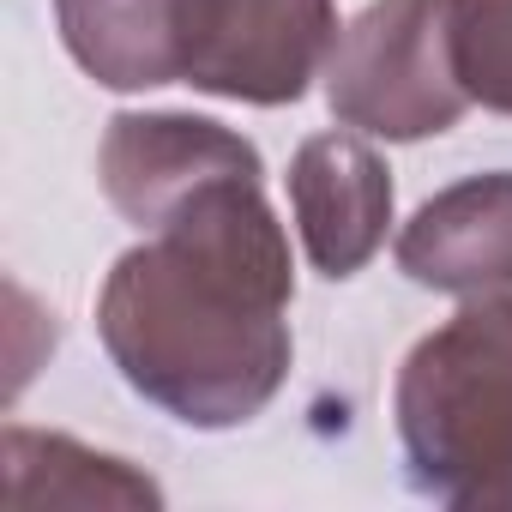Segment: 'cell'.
<instances>
[{
  "instance_id": "6da1fadb",
  "label": "cell",
  "mask_w": 512,
  "mask_h": 512,
  "mask_svg": "<svg viewBox=\"0 0 512 512\" xmlns=\"http://www.w3.org/2000/svg\"><path fill=\"white\" fill-rule=\"evenodd\" d=\"M296 260L266 169H235L127 247L97 290V338L121 380L181 428L253 422L290 380Z\"/></svg>"
},
{
  "instance_id": "277c9868",
  "label": "cell",
  "mask_w": 512,
  "mask_h": 512,
  "mask_svg": "<svg viewBox=\"0 0 512 512\" xmlns=\"http://www.w3.org/2000/svg\"><path fill=\"white\" fill-rule=\"evenodd\" d=\"M338 0H217L187 85L223 103H302L338 43Z\"/></svg>"
},
{
  "instance_id": "8992f818",
  "label": "cell",
  "mask_w": 512,
  "mask_h": 512,
  "mask_svg": "<svg viewBox=\"0 0 512 512\" xmlns=\"http://www.w3.org/2000/svg\"><path fill=\"white\" fill-rule=\"evenodd\" d=\"M290 217L320 278H356L392 229V169L356 133H314L290 157Z\"/></svg>"
},
{
  "instance_id": "3957f363",
  "label": "cell",
  "mask_w": 512,
  "mask_h": 512,
  "mask_svg": "<svg viewBox=\"0 0 512 512\" xmlns=\"http://www.w3.org/2000/svg\"><path fill=\"white\" fill-rule=\"evenodd\" d=\"M320 79L344 127L392 145L434 139L470 109L452 67L446 0H368L338 31Z\"/></svg>"
},
{
  "instance_id": "9c48e42d",
  "label": "cell",
  "mask_w": 512,
  "mask_h": 512,
  "mask_svg": "<svg viewBox=\"0 0 512 512\" xmlns=\"http://www.w3.org/2000/svg\"><path fill=\"white\" fill-rule=\"evenodd\" d=\"M7 458V506L13 512H43V506H73V512H139L163 506V488L133 470L127 458L91 452L67 434H37V428H7L0 440Z\"/></svg>"
},
{
  "instance_id": "ba28073f",
  "label": "cell",
  "mask_w": 512,
  "mask_h": 512,
  "mask_svg": "<svg viewBox=\"0 0 512 512\" xmlns=\"http://www.w3.org/2000/svg\"><path fill=\"white\" fill-rule=\"evenodd\" d=\"M217 0H55L67 55L103 91L187 85Z\"/></svg>"
},
{
  "instance_id": "52a82bcc",
  "label": "cell",
  "mask_w": 512,
  "mask_h": 512,
  "mask_svg": "<svg viewBox=\"0 0 512 512\" xmlns=\"http://www.w3.org/2000/svg\"><path fill=\"white\" fill-rule=\"evenodd\" d=\"M398 272L440 296L512 290V169L464 175L416 205L398 229Z\"/></svg>"
},
{
  "instance_id": "5b68a950",
  "label": "cell",
  "mask_w": 512,
  "mask_h": 512,
  "mask_svg": "<svg viewBox=\"0 0 512 512\" xmlns=\"http://www.w3.org/2000/svg\"><path fill=\"white\" fill-rule=\"evenodd\" d=\"M235 169H266L260 145L211 115H175V109H121L97 151L103 199L139 235L157 229L199 187H211Z\"/></svg>"
},
{
  "instance_id": "7a4b0ae2",
  "label": "cell",
  "mask_w": 512,
  "mask_h": 512,
  "mask_svg": "<svg viewBox=\"0 0 512 512\" xmlns=\"http://www.w3.org/2000/svg\"><path fill=\"white\" fill-rule=\"evenodd\" d=\"M392 416L416 494L458 512H512V290L470 296L410 344Z\"/></svg>"
},
{
  "instance_id": "30bf717a",
  "label": "cell",
  "mask_w": 512,
  "mask_h": 512,
  "mask_svg": "<svg viewBox=\"0 0 512 512\" xmlns=\"http://www.w3.org/2000/svg\"><path fill=\"white\" fill-rule=\"evenodd\" d=\"M446 37L464 97L512 115V0H446Z\"/></svg>"
}]
</instances>
